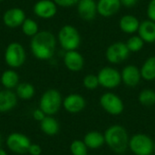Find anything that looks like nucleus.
<instances>
[{
	"instance_id": "7ed1b4c3",
	"label": "nucleus",
	"mask_w": 155,
	"mask_h": 155,
	"mask_svg": "<svg viewBox=\"0 0 155 155\" xmlns=\"http://www.w3.org/2000/svg\"><path fill=\"white\" fill-rule=\"evenodd\" d=\"M57 40L64 51L77 50L81 45L80 33L77 28L72 25H65L60 28Z\"/></svg>"
},
{
	"instance_id": "7c9ffc66",
	"label": "nucleus",
	"mask_w": 155,
	"mask_h": 155,
	"mask_svg": "<svg viewBox=\"0 0 155 155\" xmlns=\"http://www.w3.org/2000/svg\"><path fill=\"white\" fill-rule=\"evenodd\" d=\"M80 0H54V2L57 5V6L61 7H72L78 4Z\"/></svg>"
},
{
	"instance_id": "6e6552de",
	"label": "nucleus",
	"mask_w": 155,
	"mask_h": 155,
	"mask_svg": "<svg viewBox=\"0 0 155 155\" xmlns=\"http://www.w3.org/2000/svg\"><path fill=\"white\" fill-rule=\"evenodd\" d=\"M129 54L130 51L127 48L126 44L121 41L111 44L105 51V57L107 61L113 64L123 63L129 57Z\"/></svg>"
},
{
	"instance_id": "f257e3e1",
	"label": "nucleus",
	"mask_w": 155,
	"mask_h": 155,
	"mask_svg": "<svg viewBox=\"0 0 155 155\" xmlns=\"http://www.w3.org/2000/svg\"><path fill=\"white\" fill-rule=\"evenodd\" d=\"M56 48V37L49 31H39L31 39L30 49L33 55L41 61L50 60Z\"/></svg>"
},
{
	"instance_id": "393cba45",
	"label": "nucleus",
	"mask_w": 155,
	"mask_h": 155,
	"mask_svg": "<svg viewBox=\"0 0 155 155\" xmlns=\"http://www.w3.org/2000/svg\"><path fill=\"white\" fill-rule=\"evenodd\" d=\"M35 90L29 83H21L16 86V95L23 100H29L35 95Z\"/></svg>"
},
{
	"instance_id": "aec40b11",
	"label": "nucleus",
	"mask_w": 155,
	"mask_h": 155,
	"mask_svg": "<svg viewBox=\"0 0 155 155\" xmlns=\"http://www.w3.org/2000/svg\"><path fill=\"white\" fill-rule=\"evenodd\" d=\"M17 103L16 94L11 90L5 89L0 91V113H5L12 110Z\"/></svg>"
},
{
	"instance_id": "1a4fd4ad",
	"label": "nucleus",
	"mask_w": 155,
	"mask_h": 155,
	"mask_svg": "<svg viewBox=\"0 0 155 155\" xmlns=\"http://www.w3.org/2000/svg\"><path fill=\"white\" fill-rule=\"evenodd\" d=\"M101 106L110 114L118 115L124 111V103L122 99L113 93H105L100 98Z\"/></svg>"
},
{
	"instance_id": "4be33fe9",
	"label": "nucleus",
	"mask_w": 155,
	"mask_h": 155,
	"mask_svg": "<svg viewBox=\"0 0 155 155\" xmlns=\"http://www.w3.org/2000/svg\"><path fill=\"white\" fill-rule=\"evenodd\" d=\"M140 71L143 79L146 81L155 80V55L148 57L144 61Z\"/></svg>"
},
{
	"instance_id": "e433bc0d",
	"label": "nucleus",
	"mask_w": 155,
	"mask_h": 155,
	"mask_svg": "<svg viewBox=\"0 0 155 155\" xmlns=\"http://www.w3.org/2000/svg\"><path fill=\"white\" fill-rule=\"evenodd\" d=\"M0 144H1V138H0Z\"/></svg>"
},
{
	"instance_id": "20e7f679",
	"label": "nucleus",
	"mask_w": 155,
	"mask_h": 155,
	"mask_svg": "<svg viewBox=\"0 0 155 155\" xmlns=\"http://www.w3.org/2000/svg\"><path fill=\"white\" fill-rule=\"evenodd\" d=\"M4 58L5 64L12 69L21 67L26 58L25 47L18 42H12L5 47Z\"/></svg>"
},
{
	"instance_id": "39448f33",
	"label": "nucleus",
	"mask_w": 155,
	"mask_h": 155,
	"mask_svg": "<svg viewBox=\"0 0 155 155\" xmlns=\"http://www.w3.org/2000/svg\"><path fill=\"white\" fill-rule=\"evenodd\" d=\"M62 104L61 94L55 89H49L45 91L41 96L39 106L40 109L46 115L55 114Z\"/></svg>"
},
{
	"instance_id": "58836bf2",
	"label": "nucleus",
	"mask_w": 155,
	"mask_h": 155,
	"mask_svg": "<svg viewBox=\"0 0 155 155\" xmlns=\"http://www.w3.org/2000/svg\"><path fill=\"white\" fill-rule=\"evenodd\" d=\"M154 151H155V143H154Z\"/></svg>"
},
{
	"instance_id": "f3484780",
	"label": "nucleus",
	"mask_w": 155,
	"mask_h": 155,
	"mask_svg": "<svg viewBox=\"0 0 155 155\" xmlns=\"http://www.w3.org/2000/svg\"><path fill=\"white\" fill-rule=\"evenodd\" d=\"M63 105L68 113L77 114L85 107V100L78 94H71L64 98Z\"/></svg>"
},
{
	"instance_id": "f03ea898",
	"label": "nucleus",
	"mask_w": 155,
	"mask_h": 155,
	"mask_svg": "<svg viewBox=\"0 0 155 155\" xmlns=\"http://www.w3.org/2000/svg\"><path fill=\"white\" fill-rule=\"evenodd\" d=\"M107 145L117 153H124L129 146V139L126 130L121 125L109 127L104 134Z\"/></svg>"
},
{
	"instance_id": "b1692460",
	"label": "nucleus",
	"mask_w": 155,
	"mask_h": 155,
	"mask_svg": "<svg viewBox=\"0 0 155 155\" xmlns=\"http://www.w3.org/2000/svg\"><path fill=\"white\" fill-rule=\"evenodd\" d=\"M41 130L47 135L53 136L55 135L59 131V124L57 121L50 116H45L41 122H40Z\"/></svg>"
},
{
	"instance_id": "0eeeda50",
	"label": "nucleus",
	"mask_w": 155,
	"mask_h": 155,
	"mask_svg": "<svg viewBox=\"0 0 155 155\" xmlns=\"http://www.w3.org/2000/svg\"><path fill=\"white\" fill-rule=\"evenodd\" d=\"M99 84L106 89L116 88L122 82L121 73L114 67H103L97 74Z\"/></svg>"
},
{
	"instance_id": "c85d7f7f",
	"label": "nucleus",
	"mask_w": 155,
	"mask_h": 155,
	"mask_svg": "<svg viewBox=\"0 0 155 155\" xmlns=\"http://www.w3.org/2000/svg\"><path fill=\"white\" fill-rule=\"evenodd\" d=\"M70 149L73 155H87V146L83 141H74L71 144Z\"/></svg>"
},
{
	"instance_id": "423d86ee",
	"label": "nucleus",
	"mask_w": 155,
	"mask_h": 155,
	"mask_svg": "<svg viewBox=\"0 0 155 155\" xmlns=\"http://www.w3.org/2000/svg\"><path fill=\"white\" fill-rule=\"evenodd\" d=\"M129 147L134 154L151 155L154 151V143L146 134H138L131 138Z\"/></svg>"
},
{
	"instance_id": "9b49d317",
	"label": "nucleus",
	"mask_w": 155,
	"mask_h": 155,
	"mask_svg": "<svg viewBox=\"0 0 155 155\" xmlns=\"http://www.w3.org/2000/svg\"><path fill=\"white\" fill-rule=\"evenodd\" d=\"M6 144L12 152L15 153H24L28 152L31 143L25 135L19 133H13L7 137Z\"/></svg>"
},
{
	"instance_id": "4468645a",
	"label": "nucleus",
	"mask_w": 155,
	"mask_h": 155,
	"mask_svg": "<svg viewBox=\"0 0 155 155\" xmlns=\"http://www.w3.org/2000/svg\"><path fill=\"white\" fill-rule=\"evenodd\" d=\"M77 6L78 15L85 21H92L95 18L97 13V3L94 0H80Z\"/></svg>"
},
{
	"instance_id": "4c0bfd02",
	"label": "nucleus",
	"mask_w": 155,
	"mask_h": 155,
	"mask_svg": "<svg viewBox=\"0 0 155 155\" xmlns=\"http://www.w3.org/2000/svg\"><path fill=\"white\" fill-rule=\"evenodd\" d=\"M2 1H4V0H0V2H2Z\"/></svg>"
},
{
	"instance_id": "2f4dec72",
	"label": "nucleus",
	"mask_w": 155,
	"mask_h": 155,
	"mask_svg": "<svg viewBox=\"0 0 155 155\" xmlns=\"http://www.w3.org/2000/svg\"><path fill=\"white\" fill-rule=\"evenodd\" d=\"M146 14H147L148 19L155 22V0H150L147 5Z\"/></svg>"
},
{
	"instance_id": "a211bd4d",
	"label": "nucleus",
	"mask_w": 155,
	"mask_h": 155,
	"mask_svg": "<svg viewBox=\"0 0 155 155\" xmlns=\"http://www.w3.org/2000/svg\"><path fill=\"white\" fill-rule=\"evenodd\" d=\"M138 35L144 41V43L153 44L155 42V22L146 19L141 22Z\"/></svg>"
},
{
	"instance_id": "c756f323",
	"label": "nucleus",
	"mask_w": 155,
	"mask_h": 155,
	"mask_svg": "<svg viewBox=\"0 0 155 155\" xmlns=\"http://www.w3.org/2000/svg\"><path fill=\"white\" fill-rule=\"evenodd\" d=\"M83 84H84V86L88 90H94L100 85L97 75L92 74L84 76L83 80Z\"/></svg>"
},
{
	"instance_id": "9d476101",
	"label": "nucleus",
	"mask_w": 155,
	"mask_h": 155,
	"mask_svg": "<svg viewBox=\"0 0 155 155\" xmlns=\"http://www.w3.org/2000/svg\"><path fill=\"white\" fill-rule=\"evenodd\" d=\"M33 11L39 18L50 19L57 13V5L54 0H39L34 5Z\"/></svg>"
},
{
	"instance_id": "2eb2a0df",
	"label": "nucleus",
	"mask_w": 155,
	"mask_h": 155,
	"mask_svg": "<svg viewBox=\"0 0 155 155\" xmlns=\"http://www.w3.org/2000/svg\"><path fill=\"white\" fill-rule=\"evenodd\" d=\"M64 64L69 71L79 72L84 68V58L76 50L66 51L64 55Z\"/></svg>"
},
{
	"instance_id": "6ab92c4d",
	"label": "nucleus",
	"mask_w": 155,
	"mask_h": 155,
	"mask_svg": "<svg viewBox=\"0 0 155 155\" xmlns=\"http://www.w3.org/2000/svg\"><path fill=\"white\" fill-rule=\"evenodd\" d=\"M141 22L133 15H124L120 18L119 27L122 32L128 35H133L138 32Z\"/></svg>"
},
{
	"instance_id": "f704fd0d",
	"label": "nucleus",
	"mask_w": 155,
	"mask_h": 155,
	"mask_svg": "<svg viewBox=\"0 0 155 155\" xmlns=\"http://www.w3.org/2000/svg\"><path fill=\"white\" fill-rule=\"evenodd\" d=\"M120 2L123 6L127 8H132L137 4L138 0H120Z\"/></svg>"
},
{
	"instance_id": "412c9836",
	"label": "nucleus",
	"mask_w": 155,
	"mask_h": 155,
	"mask_svg": "<svg viewBox=\"0 0 155 155\" xmlns=\"http://www.w3.org/2000/svg\"><path fill=\"white\" fill-rule=\"evenodd\" d=\"M0 81L5 89L11 90L18 85L19 75L14 69H8L3 72Z\"/></svg>"
},
{
	"instance_id": "a878e982",
	"label": "nucleus",
	"mask_w": 155,
	"mask_h": 155,
	"mask_svg": "<svg viewBox=\"0 0 155 155\" xmlns=\"http://www.w3.org/2000/svg\"><path fill=\"white\" fill-rule=\"evenodd\" d=\"M21 29L23 34L29 37H33L39 32L38 24L32 18H25L21 25Z\"/></svg>"
},
{
	"instance_id": "72a5a7b5",
	"label": "nucleus",
	"mask_w": 155,
	"mask_h": 155,
	"mask_svg": "<svg viewBox=\"0 0 155 155\" xmlns=\"http://www.w3.org/2000/svg\"><path fill=\"white\" fill-rule=\"evenodd\" d=\"M33 117H34L35 120L41 122V121L45 117V114L39 108V109H36V110H35V111L33 112Z\"/></svg>"
},
{
	"instance_id": "f8f14e48",
	"label": "nucleus",
	"mask_w": 155,
	"mask_h": 155,
	"mask_svg": "<svg viewBox=\"0 0 155 155\" xmlns=\"http://www.w3.org/2000/svg\"><path fill=\"white\" fill-rule=\"evenodd\" d=\"M25 13L19 7H13L6 10L3 15V22L9 28L21 26L25 20Z\"/></svg>"
},
{
	"instance_id": "dca6fc26",
	"label": "nucleus",
	"mask_w": 155,
	"mask_h": 155,
	"mask_svg": "<svg viewBox=\"0 0 155 155\" xmlns=\"http://www.w3.org/2000/svg\"><path fill=\"white\" fill-rule=\"evenodd\" d=\"M121 6L120 0H98L97 13L103 17H112L120 11Z\"/></svg>"
},
{
	"instance_id": "cd10ccee",
	"label": "nucleus",
	"mask_w": 155,
	"mask_h": 155,
	"mask_svg": "<svg viewBox=\"0 0 155 155\" xmlns=\"http://www.w3.org/2000/svg\"><path fill=\"white\" fill-rule=\"evenodd\" d=\"M127 48L130 53H138L144 46V41L139 35H133L126 41Z\"/></svg>"
},
{
	"instance_id": "bb28decb",
	"label": "nucleus",
	"mask_w": 155,
	"mask_h": 155,
	"mask_svg": "<svg viewBox=\"0 0 155 155\" xmlns=\"http://www.w3.org/2000/svg\"><path fill=\"white\" fill-rule=\"evenodd\" d=\"M138 100L144 106H152L155 104V92L152 89H144L139 94Z\"/></svg>"
},
{
	"instance_id": "473e14b6",
	"label": "nucleus",
	"mask_w": 155,
	"mask_h": 155,
	"mask_svg": "<svg viewBox=\"0 0 155 155\" xmlns=\"http://www.w3.org/2000/svg\"><path fill=\"white\" fill-rule=\"evenodd\" d=\"M28 153L31 155H40L42 153V149L38 144H31L28 148Z\"/></svg>"
},
{
	"instance_id": "5701e85b",
	"label": "nucleus",
	"mask_w": 155,
	"mask_h": 155,
	"mask_svg": "<svg viewBox=\"0 0 155 155\" xmlns=\"http://www.w3.org/2000/svg\"><path fill=\"white\" fill-rule=\"evenodd\" d=\"M84 142L87 146V148L97 149L105 143V140H104V135H103L101 133L90 132L86 134V135L84 136Z\"/></svg>"
},
{
	"instance_id": "ddd939ff",
	"label": "nucleus",
	"mask_w": 155,
	"mask_h": 155,
	"mask_svg": "<svg viewBox=\"0 0 155 155\" xmlns=\"http://www.w3.org/2000/svg\"><path fill=\"white\" fill-rule=\"evenodd\" d=\"M122 82L129 87H135L142 79L140 69L134 64H129L124 67L121 72Z\"/></svg>"
},
{
	"instance_id": "c9c22d12",
	"label": "nucleus",
	"mask_w": 155,
	"mask_h": 155,
	"mask_svg": "<svg viewBox=\"0 0 155 155\" xmlns=\"http://www.w3.org/2000/svg\"><path fill=\"white\" fill-rule=\"evenodd\" d=\"M0 155H7V153H6V152L5 150L0 148Z\"/></svg>"
}]
</instances>
